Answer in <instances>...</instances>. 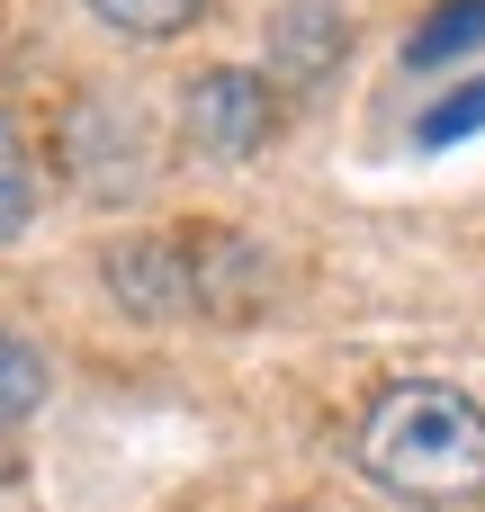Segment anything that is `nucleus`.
<instances>
[{"label":"nucleus","mask_w":485,"mask_h":512,"mask_svg":"<svg viewBox=\"0 0 485 512\" xmlns=\"http://www.w3.org/2000/svg\"><path fill=\"white\" fill-rule=\"evenodd\" d=\"M360 477L405 512H468L485 504V396L450 378H396L369 396L351 432Z\"/></svg>","instance_id":"f257e3e1"},{"label":"nucleus","mask_w":485,"mask_h":512,"mask_svg":"<svg viewBox=\"0 0 485 512\" xmlns=\"http://www.w3.org/2000/svg\"><path fill=\"white\" fill-rule=\"evenodd\" d=\"M99 288L144 324H243L270 297V252L234 225H153L99 252Z\"/></svg>","instance_id":"f03ea898"},{"label":"nucleus","mask_w":485,"mask_h":512,"mask_svg":"<svg viewBox=\"0 0 485 512\" xmlns=\"http://www.w3.org/2000/svg\"><path fill=\"white\" fill-rule=\"evenodd\" d=\"M180 135H189L207 162H252V153L279 135V81L252 72V63H207V72L180 90Z\"/></svg>","instance_id":"7ed1b4c3"},{"label":"nucleus","mask_w":485,"mask_h":512,"mask_svg":"<svg viewBox=\"0 0 485 512\" xmlns=\"http://www.w3.org/2000/svg\"><path fill=\"white\" fill-rule=\"evenodd\" d=\"M342 54H351V18H342L333 0H288V9L270 18L261 72H270L279 90H324V81L342 72Z\"/></svg>","instance_id":"20e7f679"},{"label":"nucleus","mask_w":485,"mask_h":512,"mask_svg":"<svg viewBox=\"0 0 485 512\" xmlns=\"http://www.w3.org/2000/svg\"><path fill=\"white\" fill-rule=\"evenodd\" d=\"M485 45V0H432L423 27L405 36V72H450Z\"/></svg>","instance_id":"39448f33"},{"label":"nucleus","mask_w":485,"mask_h":512,"mask_svg":"<svg viewBox=\"0 0 485 512\" xmlns=\"http://www.w3.org/2000/svg\"><path fill=\"white\" fill-rule=\"evenodd\" d=\"M45 207V180H36V153H27V126L0 108V243H18Z\"/></svg>","instance_id":"423d86ee"},{"label":"nucleus","mask_w":485,"mask_h":512,"mask_svg":"<svg viewBox=\"0 0 485 512\" xmlns=\"http://www.w3.org/2000/svg\"><path fill=\"white\" fill-rule=\"evenodd\" d=\"M45 396H54V369H45V351H36L27 333H9V324H0V432L36 423V414H45Z\"/></svg>","instance_id":"0eeeda50"},{"label":"nucleus","mask_w":485,"mask_h":512,"mask_svg":"<svg viewBox=\"0 0 485 512\" xmlns=\"http://www.w3.org/2000/svg\"><path fill=\"white\" fill-rule=\"evenodd\" d=\"M99 27H117V36H135V45H171V36H189L198 27V9L207 0H81Z\"/></svg>","instance_id":"6e6552de"},{"label":"nucleus","mask_w":485,"mask_h":512,"mask_svg":"<svg viewBox=\"0 0 485 512\" xmlns=\"http://www.w3.org/2000/svg\"><path fill=\"white\" fill-rule=\"evenodd\" d=\"M485 126V81H468V90H450L432 117H423V144H459V135H477Z\"/></svg>","instance_id":"1a4fd4ad"}]
</instances>
